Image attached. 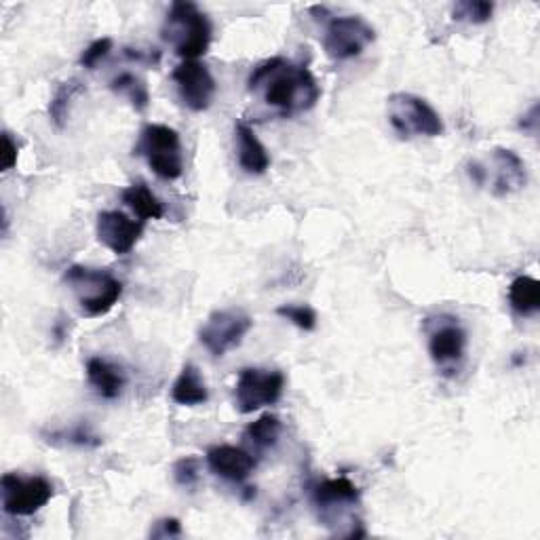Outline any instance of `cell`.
I'll return each instance as SVG.
<instances>
[{
  "mask_svg": "<svg viewBox=\"0 0 540 540\" xmlns=\"http://www.w3.org/2000/svg\"><path fill=\"white\" fill-rule=\"evenodd\" d=\"M313 503L319 509H334L344 505H357L359 503V490L351 479L336 477L325 479L313 488Z\"/></svg>",
  "mask_w": 540,
  "mask_h": 540,
  "instance_id": "ac0fdd59",
  "label": "cell"
},
{
  "mask_svg": "<svg viewBox=\"0 0 540 540\" xmlns=\"http://www.w3.org/2000/svg\"><path fill=\"white\" fill-rule=\"evenodd\" d=\"M135 154L146 159L148 167L154 171V176L161 180H178L184 173V152L180 133L169 127L150 123L142 129L140 142L135 146Z\"/></svg>",
  "mask_w": 540,
  "mask_h": 540,
  "instance_id": "277c9868",
  "label": "cell"
},
{
  "mask_svg": "<svg viewBox=\"0 0 540 540\" xmlns=\"http://www.w3.org/2000/svg\"><path fill=\"white\" fill-rule=\"evenodd\" d=\"M376 41V30L363 17H332L325 26L323 51L334 62H346L359 57Z\"/></svg>",
  "mask_w": 540,
  "mask_h": 540,
  "instance_id": "52a82bcc",
  "label": "cell"
},
{
  "mask_svg": "<svg viewBox=\"0 0 540 540\" xmlns=\"http://www.w3.org/2000/svg\"><path fill=\"white\" fill-rule=\"evenodd\" d=\"M209 471L233 484H243L258 467V460L237 446H214L207 450Z\"/></svg>",
  "mask_w": 540,
  "mask_h": 540,
  "instance_id": "5bb4252c",
  "label": "cell"
},
{
  "mask_svg": "<svg viewBox=\"0 0 540 540\" xmlns=\"http://www.w3.org/2000/svg\"><path fill=\"white\" fill-rule=\"evenodd\" d=\"M509 304L517 315H536L540 311V283L528 275L515 277L509 285Z\"/></svg>",
  "mask_w": 540,
  "mask_h": 540,
  "instance_id": "ffe728a7",
  "label": "cell"
},
{
  "mask_svg": "<svg viewBox=\"0 0 540 540\" xmlns=\"http://www.w3.org/2000/svg\"><path fill=\"white\" fill-rule=\"evenodd\" d=\"M17 154H19L17 142L13 140V135L9 131H5L3 133V161H0V169L3 171L13 169L17 163Z\"/></svg>",
  "mask_w": 540,
  "mask_h": 540,
  "instance_id": "f1b7e54d",
  "label": "cell"
},
{
  "mask_svg": "<svg viewBox=\"0 0 540 540\" xmlns=\"http://www.w3.org/2000/svg\"><path fill=\"white\" fill-rule=\"evenodd\" d=\"M112 51V38H98V41H93L81 55V66L87 70H95L102 60H106L108 53Z\"/></svg>",
  "mask_w": 540,
  "mask_h": 540,
  "instance_id": "4316f807",
  "label": "cell"
},
{
  "mask_svg": "<svg viewBox=\"0 0 540 540\" xmlns=\"http://www.w3.org/2000/svg\"><path fill=\"white\" fill-rule=\"evenodd\" d=\"M247 89L260 95L262 102L283 119L308 112L321 98L313 72L285 57H273L258 64L249 74Z\"/></svg>",
  "mask_w": 540,
  "mask_h": 540,
  "instance_id": "6da1fadb",
  "label": "cell"
},
{
  "mask_svg": "<svg viewBox=\"0 0 540 540\" xmlns=\"http://www.w3.org/2000/svg\"><path fill=\"white\" fill-rule=\"evenodd\" d=\"M389 123L403 140L412 138H439L443 121L439 112L414 93H393L387 100Z\"/></svg>",
  "mask_w": 540,
  "mask_h": 540,
  "instance_id": "5b68a950",
  "label": "cell"
},
{
  "mask_svg": "<svg viewBox=\"0 0 540 540\" xmlns=\"http://www.w3.org/2000/svg\"><path fill=\"white\" fill-rule=\"evenodd\" d=\"M237 135V150H239V165L249 176H262L270 167V154L264 144L258 140L256 131L247 123L239 121L235 125Z\"/></svg>",
  "mask_w": 540,
  "mask_h": 540,
  "instance_id": "9a60e30c",
  "label": "cell"
},
{
  "mask_svg": "<svg viewBox=\"0 0 540 540\" xmlns=\"http://www.w3.org/2000/svg\"><path fill=\"white\" fill-rule=\"evenodd\" d=\"M55 437H62L66 439L68 443H72V446H83V448H98L102 439L95 435L87 424H79V427H74L70 431H62L60 435H55Z\"/></svg>",
  "mask_w": 540,
  "mask_h": 540,
  "instance_id": "83f0119b",
  "label": "cell"
},
{
  "mask_svg": "<svg viewBox=\"0 0 540 540\" xmlns=\"http://www.w3.org/2000/svg\"><path fill=\"white\" fill-rule=\"evenodd\" d=\"M83 87L79 81H68V83H62L60 87H57L55 95L51 98V104H49V117L51 121L55 123V127H64L66 121H68V114H70V104L74 100L76 93H81Z\"/></svg>",
  "mask_w": 540,
  "mask_h": 540,
  "instance_id": "603a6c76",
  "label": "cell"
},
{
  "mask_svg": "<svg viewBox=\"0 0 540 540\" xmlns=\"http://www.w3.org/2000/svg\"><path fill=\"white\" fill-rule=\"evenodd\" d=\"M494 15V5L486 3V0H462L456 3L452 9V17L456 22L467 24H486Z\"/></svg>",
  "mask_w": 540,
  "mask_h": 540,
  "instance_id": "cb8c5ba5",
  "label": "cell"
},
{
  "mask_svg": "<svg viewBox=\"0 0 540 540\" xmlns=\"http://www.w3.org/2000/svg\"><path fill=\"white\" fill-rule=\"evenodd\" d=\"M87 380L93 391L108 401L119 399L127 384V378L119 365H114L102 357H91L87 361Z\"/></svg>",
  "mask_w": 540,
  "mask_h": 540,
  "instance_id": "2e32d148",
  "label": "cell"
},
{
  "mask_svg": "<svg viewBox=\"0 0 540 540\" xmlns=\"http://www.w3.org/2000/svg\"><path fill=\"white\" fill-rule=\"evenodd\" d=\"M0 494H3V509L13 517H30L41 511L53 498L51 481L34 475L24 477L17 473H5L0 479Z\"/></svg>",
  "mask_w": 540,
  "mask_h": 540,
  "instance_id": "9c48e42d",
  "label": "cell"
},
{
  "mask_svg": "<svg viewBox=\"0 0 540 540\" xmlns=\"http://www.w3.org/2000/svg\"><path fill=\"white\" fill-rule=\"evenodd\" d=\"M171 79L176 83L180 102L192 112H205L216 98L218 85L214 74L199 60L182 62L176 66Z\"/></svg>",
  "mask_w": 540,
  "mask_h": 540,
  "instance_id": "7c38bea8",
  "label": "cell"
},
{
  "mask_svg": "<svg viewBox=\"0 0 540 540\" xmlns=\"http://www.w3.org/2000/svg\"><path fill=\"white\" fill-rule=\"evenodd\" d=\"M281 431H283L281 420L275 414H264L245 429V439L258 450H268L279 441Z\"/></svg>",
  "mask_w": 540,
  "mask_h": 540,
  "instance_id": "7402d4cb",
  "label": "cell"
},
{
  "mask_svg": "<svg viewBox=\"0 0 540 540\" xmlns=\"http://www.w3.org/2000/svg\"><path fill=\"white\" fill-rule=\"evenodd\" d=\"M285 389V376L279 370L245 368L235 387V408L241 414H254L266 405H275Z\"/></svg>",
  "mask_w": 540,
  "mask_h": 540,
  "instance_id": "8fae6325",
  "label": "cell"
},
{
  "mask_svg": "<svg viewBox=\"0 0 540 540\" xmlns=\"http://www.w3.org/2000/svg\"><path fill=\"white\" fill-rule=\"evenodd\" d=\"M424 332L429 340V355L441 372H456L467 353V332L456 317L437 315L427 319Z\"/></svg>",
  "mask_w": 540,
  "mask_h": 540,
  "instance_id": "ba28073f",
  "label": "cell"
},
{
  "mask_svg": "<svg viewBox=\"0 0 540 540\" xmlns=\"http://www.w3.org/2000/svg\"><path fill=\"white\" fill-rule=\"evenodd\" d=\"M150 536L154 538H171V536H182V526L178 519H161V522L154 524V528L150 530Z\"/></svg>",
  "mask_w": 540,
  "mask_h": 540,
  "instance_id": "f546056e",
  "label": "cell"
},
{
  "mask_svg": "<svg viewBox=\"0 0 540 540\" xmlns=\"http://www.w3.org/2000/svg\"><path fill=\"white\" fill-rule=\"evenodd\" d=\"M110 89L117 95L127 98L129 104L138 112H144L150 104V93H148L146 83L133 72H123L119 76H114V79L110 81Z\"/></svg>",
  "mask_w": 540,
  "mask_h": 540,
  "instance_id": "44dd1931",
  "label": "cell"
},
{
  "mask_svg": "<svg viewBox=\"0 0 540 540\" xmlns=\"http://www.w3.org/2000/svg\"><path fill=\"white\" fill-rule=\"evenodd\" d=\"M121 197H123V203L142 222H146V220H161L165 216L163 203L157 199V195H154V192L144 182L127 186L123 190Z\"/></svg>",
  "mask_w": 540,
  "mask_h": 540,
  "instance_id": "d6986e66",
  "label": "cell"
},
{
  "mask_svg": "<svg viewBox=\"0 0 540 540\" xmlns=\"http://www.w3.org/2000/svg\"><path fill=\"white\" fill-rule=\"evenodd\" d=\"M201 477V462L195 456H184L173 465V479L182 488H195Z\"/></svg>",
  "mask_w": 540,
  "mask_h": 540,
  "instance_id": "484cf974",
  "label": "cell"
},
{
  "mask_svg": "<svg viewBox=\"0 0 540 540\" xmlns=\"http://www.w3.org/2000/svg\"><path fill=\"white\" fill-rule=\"evenodd\" d=\"M277 315L287 319L289 323H294L298 330L304 332H313L317 327V313L306 304H283L277 308Z\"/></svg>",
  "mask_w": 540,
  "mask_h": 540,
  "instance_id": "d4e9b609",
  "label": "cell"
},
{
  "mask_svg": "<svg viewBox=\"0 0 540 540\" xmlns=\"http://www.w3.org/2000/svg\"><path fill=\"white\" fill-rule=\"evenodd\" d=\"M64 283L87 317L108 315L123 296V283L108 270L74 264L64 273Z\"/></svg>",
  "mask_w": 540,
  "mask_h": 540,
  "instance_id": "3957f363",
  "label": "cell"
},
{
  "mask_svg": "<svg viewBox=\"0 0 540 540\" xmlns=\"http://www.w3.org/2000/svg\"><path fill=\"white\" fill-rule=\"evenodd\" d=\"M536 114H538V106H534V108L530 110V117H526L528 121H522V127H524L526 131H536Z\"/></svg>",
  "mask_w": 540,
  "mask_h": 540,
  "instance_id": "4dcf8cb0",
  "label": "cell"
},
{
  "mask_svg": "<svg viewBox=\"0 0 540 540\" xmlns=\"http://www.w3.org/2000/svg\"><path fill=\"white\" fill-rule=\"evenodd\" d=\"M161 34L163 41L173 47L176 55H180L184 62H190L199 60L201 55L209 51L214 28H211L209 17L195 3L176 0L169 7Z\"/></svg>",
  "mask_w": 540,
  "mask_h": 540,
  "instance_id": "7a4b0ae2",
  "label": "cell"
},
{
  "mask_svg": "<svg viewBox=\"0 0 540 540\" xmlns=\"http://www.w3.org/2000/svg\"><path fill=\"white\" fill-rule=\"evenodd\" d=\"M469 176L477 186H488L494 197H509L528 182L524 161L509 148H494L488 163H469Z\"/></svg>",
  "mask_w": 540,
  "mask_h": 540,
  "instance_id": "8992f818",
  "label": "cell"
},
{
  "mask_svg": "<svg viewBox=\"0 0 540 540\" xmlns=\"http://www.w3.org/2000/svg\"><path fill=\"white\" fill-rule=\"evenodd\" d=\"M252 317L241 308H224L207 317L201 325L199 340L214 357H224L243 342V338L252 330Z\"/></svg>",
  "mask_w": 540,
  "mask_h": 540,
  "instance_id": "30bf717a",
  "label": "cell"
},
{
  "mask_svg": "<svg viewBox=\"0 0 540 540\" xmlns=\"http://www.w3.org/2000/svg\"><path fill=\"white\" fill-rule=\"evenodd\" d=\"M95 235L112 254L125 256L142 239L144 222L131 220L121 211H102L98 216V224H95Z\"/></svg>",
  "mask_w": 540,
  "mask_h": 540,
  "instance_id": "4fadbf2b",
  "label": "cell"
},
{
  "mask_svg": "<svg viewBox=\"0 0 540 540\" xmlns=\"http://www.w3.org/2000/svg\"><path fill=\"white\" fill-rule=\"evenodd\" d=\"M171 399L178 405H184V408H195V405L207 403L209 399L207 384L195 363H184L180 376L171 387Z\"/></svg>",
  "mask_w": 540,
  "mask_h": 540,
  "instance_id": "e0dca14e",
  "label": "cell"
}]
</instances>
